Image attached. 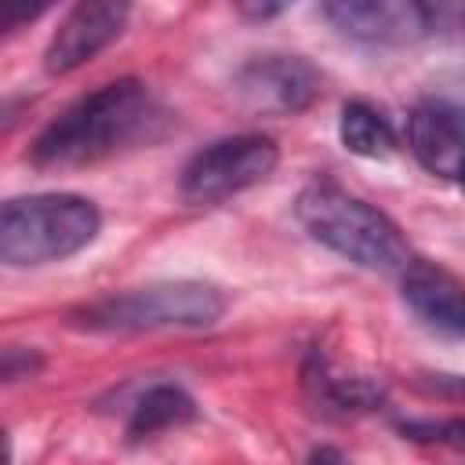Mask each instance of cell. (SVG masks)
Segmentation results:
<instances>
[{"label": "cell", "instance_id": "obj_1", "mask_svg": "<svg viewBox=\"0 0 465 465\" xmlns=\"http://www.w3.org/2000/svg\"><path fill=\"white\" fill-rule=\"evenodd\" d=\"M171 127V113L134 76L102 84L80 94L33 142L29 156L40 167H84L124 149L149 145Z\"/></svg>", "mask_w": 465, "mask_h": 465}, {"label": "cell", "instance_id": "obj_2", "mask_svg": "<svg viewBox=\"0 0 465 465\" xmlns=\"http://www.w3.org/2000/svg\"><path fill=\"white\" fill-rule=\"evenodd\" d=\"M294 218L316 243L331 247L360 269L403 272L411 262V247L400 225L334 178H312L294 200Z\"/></svg>", "mask_w": 465, "mask_h": 465}, {"label": "cell", "instance_id": "obj_3", "mask_svg": "<svg viewBox=\"0 0 465 465\" xmlns=\"http://www.w3.org/2000/svg\"><path fill=\"white\" fill-rule=\"evenodd\" d=\"M102 214L91 200L73 193L15 196L0 211V262L33 269L84 251L98 236Z\"/></svg>", "mask_w": 465, "mask_h": 465}, {"label": "cell", "instance_id": "obj_4", "mask_svg": "<svg viewBox=\"0 0 465 465\" xmlns=\"http://www.w3.org/2000/svg\"><path fill=\"white\" fill-rule=\"evenodd\" d=\"M222 312H225V298L218 287L203 280H160L80 305L73 320L87 331H167V327L196 331V327H211Z\"/></svg>", "mask_w": 465, "mask_h": 465}, {"label": "cell", "instance_id": "obj_5", "mask_svg": "<svg viewBox=\"0 0 465 465\" xmlns=\"http://www.w3.org/2000/svg\"><path fill=\"white\" fill-rule=\"evenodd\" d=\"M280 163V149L265 134H229L189 156L182 167V196L189 203H222L258 182Z\"/></svg>", "mask_w": 465, "mask_h": 465}, {"label": "cell", "instance_id": "obj_6", "mask_svg": "<svg viewBox=\"0 0 465 465\" xmlns=\"http://www.w3.org/2000/svg\"><path fill=\"white\" fill-rule=\"evenodd\" d=\"M320 69L302 54H258L240 65L232 87L251 113H302L320 94Z\"/></svg>", "mask_w": 465, "mask_h": 465}, {"label": "cell", "instance_id": "obj_7", "mask_svg": "<svg viewBox=\"0 0 465 465\" xmlns=\"http://www.w3.org/2000/svg\"><path fill=\"white\" fill-rule=\"evenodd\" d=\"M323 18L360 44H414L440 25V7L418 0H334Z\"/></svg>", "mask_w": 465, "mask_h": 465}, {"label": "cell", "instance_id": "obj_8", "mask_svg": "<svg viewBox=\"0 0 465 465\" xmlns=\"http://www.w3.org/2000/svg\"><path fill=\"white\" fill-rule=\"evenodd\" d=\"M127 25V4L113 0H84L69 7V15L58 22L47 51H44V69L47 73H73L84 62H91L98 51H105Z\"/></svg>", "mask_w": 465, "mask_h": 465}, {"label": "cell", "instance_id": "obj_9", "mask_svg": "<svg viewBox=\"0 0 465 465\" xmlns=\"http://www.w3.org/2000/svg\"><path fill=\"white\" fill-rule=\"evenodd\" d=\"M407 145L414 160L450 182H465V109L429 98L407 116Z\"/></svg>", "mask_w": 465, "mask_h": 465}, {"label": "cell", "instance_id": "obj_10", "mask_svg": "<svg viewBox=\"0 0 465 465\" xmlns=\"http://www.w3.org/2000/svg\"><path fill=\"white\" fill-rule=\"evenodd\" d=\"M400 294L429 331L465 338V283L450 269L429 258H411L400 272Z\"/></svg>", "mask_w": 465, "mask_h": 465}, {"label": "cell", "instance_id": "obj_11", "mask_svg": "<svg viewBox=\"0 0 465 465\" xmlns=\"http://www.w3.org/2000/svg\"><path fill=\"white\" fill-rule=\"evenodd\" d=\"M196 418V403L185 389L178 385H153L138 396V403L131 407V418H127V440L138 443V440H149L156 432H167V429H178V425H189Z\"/></svg>", "mask_w": 465, "mask_h": 465}, {"label": "cell", "instance_id": "obj_12", "mask_svg": "<svg viewBox=\"0 0 465 465\" xmlns=\"http://www.w3.org/2000/svg\"><path fill=\"white\" fill-rule=\"evenodd\" d=\"M305 385L316 392L320 403L338 407V411H371L385 396L378 381H371V378H345V374L331 371L323 363V356H316V352H312V360L305 367Z\"/></svg>", "mask_w": 465, "mask_h": 465}, {"label": "cell", "instance_id": "obj_13", "mask_svg": "<svg viewBox=\"0 0 465 465\" xmlns=\"http://www.w3.org/2000/svg\"><path fill=\"white\" fill-rule=\"evenodd\" d=\"M338 134L341 145L356 156H389L396 149V131L392 124L367 102H345L341 105V120H338Z\"/></svg>", "mask_w": 465, "mask_h": 465}, {"label": "cell", "instance_id": "obj_14", "mask_svg": "<svg viewBox=\"0 0 465 465\" xmlns=\"http://www.w3.org/2000/svg\"><path fill=\"white\" fill-rule=\"evenodd\" d=\"M400 432L411 436V440H425V443L465 447V418H450V421H403Z\"/></svg>", "mask_w": 465, "mask_h": 465}, {"label": "cell", "instance_id": "obj_15", "mask_svg": "<svg viewBox=\"0 0 465 465\" xmlns=\"http://www.w3.org/2000/svg\"><path fill=\"white\" fill-rule=\"evenodd\" d=\"M40 360H33L29 352H22L18 345L4 349V378L7 381H18V378H29V371H36Z\"/></svg>", "mask_w": 465, "mask_h": 465}, {"label": "cell", "instance_id": "obj_16", "mask_svg": "<svg viewBox=\"0 0 465 465\" xmlns=\"http://www.w3.org/2000/svg\"><path fill=\"white\" fill-rule=\"evenodd\" d=\"M309 465H352V461H349L338 447H320V450H312Z\"/></svg>", "mask_w": 465, "mask_h": 465}, {"label": "cell", "instance_id": "obj_17", "mask_svg": "<svg viewBox=\"0 0 465 465\" xmlns=\"http://www.w3.org/2000/svg\"><path fill=\"white\" fill-rule=\"evenodd\" d=\"M240 11H243V15H251V18H272V15H280V11H283V4H243Z\"/></svg>", "mask_w": 465, "mask_h": 465}, {"label": "cell", "instance_id": "obj_18", "mask_svg": "<svg viewBox=\"0 0 465 465\" xmlns=\"http://www.w3.org/2000/svg\"><path fill=\"white\" fill-rule=\"evenodd\" d=\"M461 189H465V182H461Z\"/></svg>", "mask_w": 465, "mask_h": 465}]
</instances>
